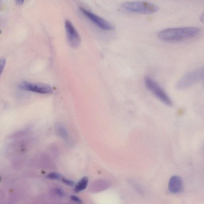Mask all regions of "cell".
I'll use <instances>...</instances> for the list:
<instances>
[{"label": "cell", "instance_id": "1", "mask_svg": "<svg viewBox=\"0 0 204 204\" xmlns=\"http://www.w3.org/2000/svg\"><path fill=\"white\" fill-rule=\"evenodd\" d=\"M200 32V28L197 27L169 28L160 31L158 33V36L163 41L179 42L196 37Z\"/></svg>", "mask_w": 204, "mask_h": 204}, {"label": "cell", "instance_id": "2", "mask_svg": "<svg viewBox=\"0 0 204 204\" xmlns=\"http://www.w3.org/2000/svg\"><path fill=\"white\" fill-rule=\"evenodd\" d=\"M122 10L127 13L139 14H151L158 10L157 5L147 1H131L122 4Z\"/></svg>", "mask_w": 204, "mask_h": 204}, {"label": "cell", "instance_id": "3", "mask_svg": "<svg viewBox=\"0 0 204 204\" xmlns=\"http://www.w3.org/2000/svg\"><path fill=\"white\" fill-rule=\"evenodd\" d=\"M203 67L200 68L187 73L177 83L176 88L178 90L189 88L203 79Z\"/></svg>", "mask_w": 204, "mask_h": 204}, {"label": "cell", "instance_id": "4", "mask_svg": "<svg viewBox=\"0 0 204 204\" xmlns=\"http://www.w3.org/2000/svg\"><path fill=\"white\" fill-rule=\"evenodd\" d=\"M144 82L146 87L155 97L167 106H172V100L157 82L149 77H146Z\"/></svg>", "mask_w": 204, "mask_h": 204}, {"label": "cell", "instance_id": "5", "mask_svg": "<svg viewBox=\"0 0 204 204\" xmlns=\"http://www.w3.org/2000/svg\"><path fill=\"white\" fill-rule=\"evenodd\" d=\"M19 87L21 89L24 91L40 94H49L52 92V89L50 86L44 83L23 82L20 84Z\"/></svg>", "mask_w": 204, "mask_h": 204}, {"label": "cell", "instance_id": "6", "mask_svg": "<svg viewBox=\"0 0 204 204\" xmlns=\"http://www.w3.org/2000/svg\"><path fill=\"white\" fill-rule=\"evenodd\" d=\"M80 10L86 17L92 21L93 23L105 31H111L115 28V27L112 24L96 14L83 8H80Z\"/></svg>", "mask_w": 204, "mask_h": 204}, {"label": "cell", "instance_id": "7", "mask_svg": "<svg viewBox=\"0 0 204 204\" xmlns=\"http://www.w3.org/2000/svg\"><path fill=\"white\" fill-rule=\"evenodd\" d=\"M65 28L69 44L71 47L77 48L81 42V38L71 22L67 20L65 22Z\"/></svg>", "mask_w": 204, "mask_h": 204}, {"label": "cell", "instance_id": "8", "mask_svg": "<svg viewBox=\"0 0 204 204\" xmlns=\"http://www.w3.org/2000/svg\"><path fill=\"white\" fill-rule=\"evenodd\" d=\"M169 190L172 193H181L184 189V184L180 176H172L170 179L168 185Z\"/></svg>", "mask_w": 204, "mask_h": 204}, {"label": "cell", "instance_id": "9", "mask_svg": "<svg viewBox=\"0 0 204 204\" xmlns=\"http://www.w3.org/2000/svg\"><path fill=\"white\" fill-rule=\"evenodd\" d=\"M88 183V178L86 177L82 178L76 185L74 189L75 191L76 192V193H78V192L82 191L84 190L87 188Z\"/></svg>", "mask_w": 204, "mask_h": 204}, {"label": "cell", "instance_id": "10", "mask_svg": "<svg viewBox=\"0 0 204 204\" xmlns=\"http://www.w3.org/2000/svg\"><path fill=\"white\" fill-rule=\"evenodd\" d=\"M57 126L58 127H57V130H58L59 134L62 137V138H65V139H67L68 136L65 129L61 126L59 125Z\"/></svg>", "mask_w": 204, "mask_h": 204}, {"label": "cell", "instance_id": "11", "mask_svg": "<svg viewBox=\"0 0 204 204\" xmlns=\"http://www.w3.org/2000/svg\"><path fill=\"white\" fill-rule=\"evenodd\" d=\"M48 178L53 179V180H58L61 178V176L60 174L56 173H51L47 176Z\"/></svg>", "mask_w": 204, "mask_h": 204}, {"label": "cell", "instance_id": "12", "mask_svg": "<svg viewBox=\"0 0 204 204\" xmlns=\"http://www.w3.org/2000/svg\"><path fill=\"white\" fill-rule=\"evenodd\" d=\"M6 59L4 57H0V76L2 74L6 64Z\"/></svg>", "mask_w": 204, "mask_h": 204}, {"label": "cell", "instance_id": "13", "mask_svg": "<svg viewBox=\"0 0 204 204\" xmlns=\"http://www.w3.org/2000/svg\"><path fill=\"white\" fill-rule=\"evenodd\" d=\"M62 180L64 183L67 184V185L70 186H74V182L71 181L70 180H67V179L64 178H63Z\"/></svg>", "mask_w": 204, "mask_h": 204}, {"label": "cell", "instance_id": "14", "mask_svg": "<svg viewBox=\"0 0 204 204\" xmlns=\"http://www.w3.org/2000/svg\"><path fill=\"white\" fill-rule=\"evenodd\" d=\"M55 192L57 195L59 196H60L61 197H63L65 195V193H64L63 191L61 190L60 189L57 188L55 189Z\"/></svg>", "mask_w": 204, "mask_h": 204}, {"label": "cell", "instance_id": "15", "mask_svg": "<svg viewBox=\"0 0 204 204\" xmlns=\"http://www.w3.org/2000/svg\"><path fill=\"white\" fill-rule=\"evenodd\" d=\"M71 199L75 201L78 202V203L79 204H81L82 203V200H81L79 198V197H77L76 196H72L71 197Z\"/></svg>", "mask_w": 204, "mask_h": 204}, {"label": "cell", "instance_id": "16", "mask_svg": "<svg viewBox=\"0 0 204 204\" xmlns=\"http://www.w3.org/2000/svg\"><path fill=\"white\" fill-rule=\"evenodd\" d=\"M24 1L23 0H18V1H16V2L17 5H21L23 4Z\"/></svg>", "mask_w": 204, "mask_h": 204}]
</instances>
